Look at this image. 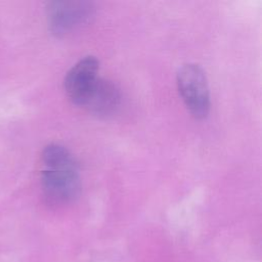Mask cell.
Masks as SVG:
<instances>
[{"mask_svg":"<svg viewBox=\"0 0 262 262\" xmlns=\"http://www.w3.org/2000/svg\"><path fill=\"white\" fill-rule=\"evenodd\" d=\"M93 14L88 1H53L48 4L47 16L50 31L63 36L86 24Z\"/></svg>","mask_w":262,"mask_h":262,"instance_id":"3","label":"cell"},{"mask_svg":"<svg viewBox=\"0 0 262 262\" xmlns=\"http://www.w3.org/2000/svg\"><path fill=\"white\" fill-rule=\"evenodd\" d=\"M41 183L45 196L53 204L72 202L80 191V175L72 154L62 145L51 143L42 152Z\"/></svg>","mask_w":262,"mask_h":262,"instance_id":"1","label":"cell"},{"mask_svg":"<svg viewBox=\"0 0 262 262\" xmlns=\"http://www.w3.org/2000/svg\"><path fill=\"white\" fill-rule=\"evenodd\" d=\"M99 61L94 56L80 59L67 73L63 87L68 97L77 105L82 106L89 92L98 80Z\"/></svg>","mask_w":262,"mask_h":262,"instance_id":"4","label":"cell"},{"mask_svg":"<svg viewBox=\"0 0 262 262\" xmlns=\"http://www.w3.org/2000/svg\"><path fill=\"white\" fill-rule=\"evenodd\" d=\"M120 99L117 86L111 81L98 78L82 106L94 115L105 117L118 108Z\"/></svg>","mask_w":262,"mask_h":262,"instance_id":"5","label":"cell"},{"mask_svg":"<svg viewBox=\"0 0 262 262\" xmlns=\"http://www.w3.org/2000/svg\"><path fill=\"white\" fill-rule=\"evenodd\" d=\"M179 94L189 113L204 119L210 111V92L203 69L194 63L183 64L176 75Z\"/></svg>","mask_w":262,"mask_h":262,"instance_id":"2","label":"cell"}]
</instances>
